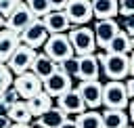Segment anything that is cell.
Wrapping results in <instances>:
<instances>
[{
  "label": "cell",
  "mask_w": 134,
  "mask_h": 128,
  "mask_svg": "<svg viewBox=\"0 0 134 128\" xmlns=\"http://www.w3.org/2000/svg\"><path fill=\"white\" fill-rule=\"evenodd\" d=\"M100 73L109 80H124L130 76V57L117 52H98L96 55Z\"/></svg>",
  "instance_id": "6da1fadb"
},
{
  "label": "cell",
  "mask_w": 134,
  "mask_h": 128,
  "mask_svg": "<svg viewBox=\"0 0 134 128\" xmlns=\"http://www.w3.org/2000/svg\"><path fill=\"white\" fill-rule=\"evenodd\" d=\"M67 38H69L75 55H90V52L96 50V38H94V29L92 27H86V25L69 27Z\"/></svg>",
  "instance_id": "7a4b0ae2"
},
{
  "label": "cell",
  "mask_w": 134,
  "mask_h": 128,
  "mask_svg": "<svg viewBox=\"0 0 134 128\" xmlns=\"http://www.w3.org/2000/svg\"><path fill=\"white\" fill-rule=\"evenodd\" d=\"M42 48L57 63H61V61H65V59H69V57L75 55L73 46H71V42L67 38V31L65 34H48V38H46V42H44Z\"/></svg>",
  "instance_id": "3957f363"
},
{
  "label": "cell",
  "mask_w": 134,
  "mask_h": 128,
  "mask_svg": "<svg viewBox=\"0 0 134 128\" xmlns=\"http://www.w3.org/2000/svg\"><path fill=\"white\" fill-rule=\"evenodd\" d=\"M128 103H130V97L121 80H109L107 84H103V107L126 109Z\"/></svg>",
  "instance_id": "277c9868"
},
{
  "label": "cell",
  "mask_w": 134,
  "mask_h": 128,
  "mask_svg": "<svg viewBox=\"0 0 134 128\" xmlns=\"http://www.w3.org/2000/svg\"><path fill=\"white\" fill-rule=\"evenodd\" d=\"M63 10H65L67 19L71 21V25H88L94 19L90 0H67Z\"/></svg>",
  "instance_id": "5b68a950"
},
{
  "label": "cell",
  "mask_w": 134,
  "mask_h": 128,
  "mask_svg": "<svg viewBox=\"0 0 134 128\" xmlns=\"http://www.w3.org/2000/svg\"><path fill=\"white\" fill-rule=\"evenodd\" d=\"M34 59H36V48H31V46H27V44H19V46L15 48V52L8 57L6 65L10 67V71H13V73H17V76H19V73H23V71L31 69Z\"/></svg>",
  "instance_id": "8992f818"
},
{
  "label": "cell",
  "mask_w": 134,
  "mask_h": 128,
  "mask_svg": "<svg viewBox=\"0 0 134 128\" xmlns=\"http://www.w3.org/2000/svg\"><path fill=\"white\" fill-rule=\"evenodd\" d=\"M46 38H48V29L44 27V23H42V19L38 17V19H34L21 34H19V40H21V44H27V46H31V48H40V46H44V42H46Z\"/></svg>",
  "instance_id": "52a82bcc"
},
{
  "label": "cell",
  "mask_w": 134,
  "mask_h": 128,
  "mask_svg": "<svg viewBox=\"0 0 134 128\" xmlns=\"http://www.w3.org/2000/svg\"><path fill=\"white\" fill-rule=\"evenodd\" d=\"M77 90L86 103V109H98L103 105V84L98 80H82Z\"/></svg>",
  "instance_id": "ba28073f"
},
{
  "label": "cell",
  "mask_w": 134,
  "mask_h": 128,
  "mask_svg": "<svg viewBox=\"0 0 134 128\" xmlns=\"http://www.w3.org/2000/svg\"><path fill=\"white\" fill-rule=\"evenodd\" d=\"M13 86L19 90L21 99H29V97H34L36 92L42 90V80H40L31 69H27V71L19 73V76L13 80Z\"/></svg>",
  "instance_id": "9c48e42d"
},
{
  "label": "cell",
  "mask_w": 134,
  "mask_h": 128,
  "mask_svg": "<svg viewBox=\"0 0 134 128\" xmlns=\"http://www.w3.org/2000/svg\"><path fill=\"white\" fill-rule=\"evenodd\" d=\"M71 80L73 78H69L65 71H61L57 67L48 78L42 80V90H46L50 97H59V94H63V92H67L71 88Z\"/></svg>",
  "instance_id": "30bf717a"
},
{
  "label": "cell",
  "mask_w": 134,
  "mask_h": 128,
  "mask_svg": "<svg viewBox=\"0 0 134 128\" xmlns=\"http://www.w3.org/2000/svg\"><path fill=\"white\" fill-rule=\"evenodd\" d=\"M34 19H38V17H36V15L29 10V6L21 0V2L17 4V8L6 17V27L13 29V31H17V34H21V31H23Z\"/></svg>",
  "instance_id": "8fae6325"
},
{
  "label": "cell",
  "mask_w": 134,
  "mask_h": 128,
  "mask_svg": "<svg viewBox=\"0 0 134 128\" xmlns=\"http://www.w3.org/2000/svg\"><path fill=\"white\" fill-rule=\"evenodd\" d=\"M57 105L69 115V113H82L84 109H86V103H84V99H82V94H80V90L77 88H69L67 92H63V94H59L57 97Z\"/></svg>",
  "instance_id": "7c38bea8"
},
{
  "label": "cell",
  "mask_w": 134,
  "mask_h": 128,
  "mask_svg": "<svg viewBox=\"0 0 134 128\" xmlns=\"http://www.w3.org/2000/svg\"><path fill=\"white\" fill-rule=\"evenodd\" d=\"M119 31V23L115 19H98L94 25V38H96V46L107 48V44L111 42V38Z\"/></svg>",
  "instance_id": "4fadbf2b"
},
{
  "label": "cell",
  "mask_w": 134,
  "mask_h": 128,
  "mask_svg": "<svg viewBox=\"0 0 134 128\" xmlns=\"http://www.w3.org/2000/svg\"><path fill=\"white\" fill-rule=\"evenodd\" d=\"M42 23L48 29V34H65L71 27V21L67 19L65 10H50V13H46L42 17Z\"/></svg>",
  "instance_id": "5bb4252c"
},
{
  "label": "cell",
  "mask_w": 134,
  "mask_h": 128,
  "mask_svg": "<svg viewBox=\"0 0 134 128\" xmlns=\"http://www.w3.org/2000/svg\"><path fill=\"white\" fill-rule=\"evenodd\" d=\"M80 57V80H98L100 76V65L94 52L90 55H77Z\"/></svg>",
  "instance_id": "9a60e30c"
},
{
  "label": "cell",
  "mask_w": 134,
  "mask_h": 128,
  "mask_svg": "<svg viewBox=\"0 0 134 128\" xmlns=\"http://www.w3.org/2000/svg\"><path fill=\"white\" fill-rule=\"evenodd\" d=\"M19 44H21V40H19V34H17V31H13V29H8V27L0 29V61L6 63L8 57L15 52V48H17Z\"/></svg>",
  "instance_id": "2e32d148"
},
{
  "label": "cell",
  "mask_w": 134,
  "mask_h": 128,
  "mask_svg": "<svg viewBox=\"0 0 134 128\" xmlns=\"http://www.w3.org/2000/svg\"><path fill=\"white\" fill-rule=\"evenodd\" d=\"M65 120H67V113L57 105V107H50L48 111H44L42 115H38L36 118V126H42V128H59Z\"/></svg>",
  "instance_id": "e0dca14e"
},
{
  "label": "cell",
  "mask_w": 134,
  "mask_h": 128,
  "mask_svg": "<svg viewBox=\"0 0 134 128\" xmlns=\"http://www.w3.org/2000/svg\"><path fill=\"white\" fill-rule=\"evenodd\" d=\"M96 19H115L119 15V0H90Z\"/></svg>",
  "instance_id": "ac0fdd59"
},
{
  "label": "cell",
  "mask_w": 134,
  "mask_h": 128,
  "mask_svg": "<svg viewBox=\"0 0 134 128\" xmlns=\"http://www.w3.org/2000/svg\"><path fill=\"white\" fill-rule=\"evenodd\" d=\"M25 103H27V107H29L31 115H34V118H38V115H42L44 111H48V109L52 107V97H50L46 90H40V92H36L34 97H29Z\"/></svg>",
  "instance_id": "d6986e66"
},
{
  "label": "cell",
  "mask_w": 134,
  "mask_h": 128,
  "mask_svg": "<svg viewBox=\"0 0 134 128\" xmlns=\"http://www.w3.org/2000/svg\"><path fill=\"white\" fill-rule=\"evenodd\" d=\"M54 69H57V61H52L46 52H36V59H34V63H31V71H34L40 80L48 78Z\"/></svg>",
  "instance_id": "ffe728a7"
},
{
  "label": "cell",
  "mask_w": 134,
  "mask_h": 128,
  "mask_svg": "<svg viewBox=\"0 0 134 128\" xmlns=\"http://www.w3.org/2000/svg\"><path fill=\"white\" fill-rule=\"evenodd\" d=\"M105 50H107V52H117V55H130V52H132V40H130V34L124 31V29H119V31L111 38V42L107 44Z\"/></svg>",
  "instance_id": "44dd1931"
},
{
  "label": "cell",
  "mask_w": 134,
  "mask_h": 128,
  "mask_svg": "<svg viewBox=\"0 0 134 128\" xmlns=\"http://www.w3.org/2000/svg\"><path fill=\"white\" fill-rule=\"evenodd\" d=\"M100 118H103V128H121L130 122V118L124 109H111V107H105Z\"/></svg>",
  "instance_id": "7402d4cb"
},
{
  "label": "cell",
  "mask_w": 134,
  "mask_h": 128,
  "mask_svg": "<svg viewBox=\"0 0 134 128\" xmlns=\"http://www.w3.org/2000/svg\"><path fill=\"white\" fill-rule=\"evenodd\" d=\"M75 124H77V128H103V118L94 109H90V111L84 109L82 113H77Z\"/></svg>",
  "instance_id": "603a6c76"
},
{
  "label": "cell",
  "mask_w": 134,
  "mask_h": 128,
  "mask_svg": "<svg viewBox=\"0 0 134 128\" xmlns=\"http://www.w3.org/2000/svg\"><path fill=\"white\" fill-rule=\"evenodd\" d=\"M8 118H10L13 122H19V124H29L34 115H31V111H29L27 103L17 101L15 105H10V109H8Z\"/></svg>",
  "instance_id": "cb8c5ba5"
},
{
  "label": "cell",
  "mask_w": 134,
  "mask_h": 128,
  "mask_svg": "<svg viewBox=\"0 0 134 128\" xmlns=\"http://www.w3.org/2000/svg\"><path fill=\"white\" fill-rule=\"evenodd\" d=\"M57 67H59L61 71H65L69 78H77V76H80V57L73 55V57H69V59L57 63Z\"/></svg>",
  "instance_id": "d4e9b609"
},
{
  "label": "cell",
  "mask_w": 134,
  "mask_h": 128,
  "mask_svg": "<svg viewBox=\"0 0 134 128\" xmlns=\"http://www.w3.org/2000/svg\"><path fill=\"white\" fill-rule=\"evenodd\" d=\"M25 4L29 6V10L36 15V17H44L46 13H50L52 8H50V2L48 0H25Z\"/></svg>",
  "instance_id": "484cf974"
},
{
  "label": "cell",
  "mask_w": 134,
  "mask_h": 128,
  "mask_svg": "<svg viewBox=\"0 0 134 128\" xmlns=\"http://www.w3.org/2000/svg\"><path fill=\"white\" fill-rule=\"evenodd\" d=\"M13 71H10V67L6 65V63H2L0 61V88L4 90V88H8L10 84H13Z\"/></svg>",
  "instance_id": "4316f807"
},
{
  "label": "cell",
  "mask_w": 134,
  "mask_h": 128,
  "mask_svg": "<svg viewBox=\"0 0 134 128\" xmlns=\"http://www.w3.org/2000/svg\"><path fill=\"white\" fill-rule=\"evenodd\" d=\"M0 99H2L6 105H15L17 101H21V94H19V90L10 84L8 88H4V90H2V97H0Z\"/></svg>",
  "instance_id": "83f0119b"
},
{
  "label": "cell",
  "mask_w": 134,
  "mask_h": 128,
  "mask_svg": "<svg viewBox=\"0 0 134 128\" xmlns=\"http://www.w3.org/2000/svg\"><path fill=\"white\" fill-rule=\"evenodd\" d=\"M21 0H0V15H4V17H8L15 8H17V4H19Z\"/></svg>",
  "instance_id": "f1b7e54d"
},
{
  "label": "cell",
  "mask_w": 134,
  "mask_h": 128,
  "mask_svg": "<svg viewBox=\"0 0 134 128\" xmlns=\"http://www.w3.org/2000/svg\"><path fill=\"white\" fill-rule=\"evenodd\" d=\"M119 27H124V31H128V34L132 36V34H134V13H130V15H126Z\"/></svg>",
  "instance_id": "f546056e"
},
{
  "label": "cell",
  "mask_w": 134,
  "mask_h": 128,
  "mask_svg": "<svg viewBox=\"0 0 134 128\" xmlns=\"http://www.w3.org/2000/svg\"><path fill=\"white\" fill-rule=\"evenodd\" d=\"M130 13H134V0H119V15L126 17Z\"/></svg>",
  "instance_id": "4dcf8cb0"
},
{
  "label": "cell",
  "mask_w": 134,
  "mask_h": 128,
  "mask_svg": "<svg viewBox=\"0 0 134 128\" xmlns=\"http://www.w3.org/2000/svg\"><path fill=\"white\" fill-rule=\"evenodd\" d=\"M48 2H50V8L52 10H63L65 4H67V0H48Z\"/></svg>",
  "instance_id": "1f68e13d"
},
{
  "label": "cell",
  "mask_w": 134,
  "mask_h": 128,
  "mask_svg": "<svg viewBox=\"0 0 134 128\" xmlns=\"http://www.w3.org/2000/svg\"><path fill=\"white\" fill-rule=\"evenodd\" d=\"M13 124V120L8 118V113H0V128H8Z\"/></svg>",
  "instance_id": "d6a6232c"
},
{
  "label": "cell",
  "mask_w": 134,
  "mask_h": 128,
  "mask_svg": "<svg viewBox=\"0 0 134 128\" xmlns=\"http://www.w3.org/2000/svg\"><path fill=\"white\" fill-rule=\"evenodd\" d=\"M126 90H128V97L134 99V76L128 78V82H126Z\"/></svg>",
  "instance_id": "836d02e7"
},
{
  "label": "cell",
  "mask_w": 134,
  "mask_h": 128,
  "mask_svg": "<svg viewBox=\"0 0 134 128\" xmlns=\"http://www.w3.org/2000/svg\"><path fill=\"white\" fill-rule=\"evenodd\" d=\"M59 128H77V124H75V120H69V118H67Z\"/></svg>",
  "instance_id": "e575fe53"
},
{
  "label": "cell",
  "mask_w": 134,
  "mask_h": 128,
  "mask_svg": "<svg viewBox=\"0 0 134 128\" xmlns=\"http://www.w3.org/2000/svg\"><path fill=\"white\" fill-rule=\"evenodd\" d=\"M128 111H130V113H128V118H130V120L134 122V99H132V101L128 103Z\"/></svg>",
  "instance_id": "d590c367"
},
{
  "label": "cell",
  "mask_w": 134,
  "mask_h": 128,
  "mask_svg": "<svg viewBox=\"0 0 134 128\" xmlns=\"http://www.w3.org/2000/svg\"><path fill=\"white\" fill-rule=\"evenodd\" d=\"M128 57H130V76H134V50H132Z\"/></svg>",
  "instance_id": "8d00e7d4"
},
{
  "label": "cell",
  "mask_w": 134,
  "mask_h": 128,
  "mask_svg": "<svg viewBox=\"0 0 134 128\" xmlns=\"http://www.w3.org/2000/svg\"><path fill=\"white\" fill-rule=\"evenodd\" d=\"M8 128H31V126H29V124H19V122H13Z\"/></svg>",
  "instance_id": "74e56055"
},
{
  "label": "cell",
  "mask_w": 134,
  "mask_h": 128,
  "mask_svg": "<svg viewBox=\"0 0 134 128\" xmlns=\"http://www.w3.org/2000/svg\"><path fill=\"white\" fill-rule=\"evenodd\" d=\"M4 27H6V17L0 15V29H4Z\"/></svg>",
  "instance_id": "f35d334b"
},
{
  "label": "cell",
  "mask_w": 134,
  "mask_h": 128,
  "mask_svg": "<svg viewBox=\"0 0 134 128\" xmlns=\"http://www.w3.org/2000/svg\"><path fill=\"white\" fill-rule=\"evenodd\" d=\"M130 40H132V50H134V34L130 36Z\"/></svg>",
  "instance_id": "ab89813d"
},
{
  "label": "cell",
  "mask_w": 134,
  "mask_h": 128,
  "mask_svg": "<svg viewBox=\"0 0 134 128\" xmlns=\"http://www.w3.org/2000/svg\"><path fill=\"white\" fill-rule=\"evenodd\" d=\"M121 128H132V126H128V124H126V126H121Z\"/></svg>",
  "instance_id": "60d3db41"
},
{
  "label": "cell",
  "mask_w": 134,
  "mask_h": 128,
  "mask_svg": "<svg viewBox=\"0 0 134 128\" xmlns=\"http://www.w3.org/2000/svg\"><path fill=\"white\" fill-rule=\"evenodd\" d=\"M0 97H2V88H0Z\"/></svg>",
  "instance_id": "b9f144b4"
},
{
  "label": "cell",
  "mask_w": 134,
  "mask_h": 128,
  "mask_svg": "<svg viewBox=\"0 0 134 128\" xmlns=\"http://www.w3.org/2000/svg\"><path fill=\"white\" fill-rule=\"evenodd\" d=\"M36 128H42V126H36Z\"/></svg>",
  "instance_id": "7bdbcfd3"
}]
</instances>
